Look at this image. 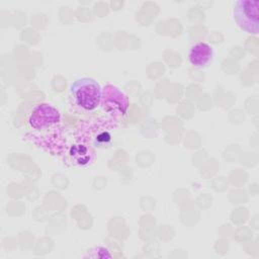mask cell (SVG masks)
Returning <instances> with one entry per match:
<instances>
[{"label": "cell", "instance_id": "obj_1", "mask_svg": "<svg viewBox=\"0 0 259 259\" xmlns=\"http://www.w3.org/2000/svg\"><path fill=\"white\" fill-rule=\"evenodd\" d=\"M26 125L33 136L54 138L61 134L62 116L60 111L49 103H39L32 107Z\"/></svg>", "mask_w": 259, "mask_h": 259}, {"label": "cell", "instance_id": "obj_2", "mask_svg": "<svg viewBox=\"0 0 259 259\" xmlns=\"http://www.w3.org/2000/svg\"><path fill=\"white\" fill-rule=\"evenodd\" d=\"M102 88L99 82L91 77L76 79L69 88L71 103L79 110L92 112L101 104Z\"/></svg>", "mask_w": 259, "mask_h": 259}, {"label": "cell", "instance_id": "obj_3", "mask_svg": "<svg viewBox=\"0 0 259 259\" xmlns=\"http://www.w3.org/2000/svg\"><path fill=\"white\" fill-rule=\"evenodd\" d=\"M233 17L242 30L250 34H257L259 31V2L256 0L235 1Z\"/></svg>", "mask_w": 259, "mask_h": 259}, {"label": "cell", "instance_id": "obj_4", "mask_svg": "<svg viewBox=\"0 0 259 259\" xmlns=\"http://www.w3.org/2000/svg\"><path fill=\"white\" fill-rule=\"evenodd\" d=\"M128 98L123 91L113 85H106L102 88L100 106L104 111L113 117H122L128 108Z\"/></svg>", "mask_w": 259, "mask_h": 259}, {"label": "cell", "instance_id": "obj_5", "mask_svg": "<svg viewBox=\"0 0 259 259\" xmlns=\"http://www.w3.org/2000/svg\"><path fill=\"white\" fill-rule=\"evenodd\" d=\"M213 49L210 45L200 41L193 45L188 54L189 63L196 69H204L210 66L213 60Z\"/></svg>", "mask_w": 259, "mask_h": 259}, {"label": "cell", "instance_id": "obj_6", "mask_svg": "<svg viewBox=\"0 0 259 259\" xmlns=\"http://www.w3.org/2000/svg\"><path fill=\"white\" fill-rule=\"evenodd\" d=\"M92 154H94L90 148H87L85 145L81 144H75L73 145L70 156L73 158V160L78 163L79 166H85L91 161Z\"/></svg>", "mask_w": 259, "mask_h": 259}]
</instances>
